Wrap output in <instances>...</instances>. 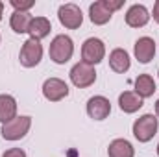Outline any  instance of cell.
I'll return each mask as SVG.
<instances>
[{
  "instance_id": "ffe728a7",
  "label": "cell",
  "mask_w": 159,
  "mask_h": 157,
  "mask_svg": "<svg viewBox=\"0 0 159 157\" xmlns=\"http://www.w3.org/2000/svg\"><path fill=\"white\" fill-rule=\"evenodd\" d=\"M34 0H11V6L15 7V11H28L34 7Z\"/></svg>"
},
{
  "instance_id": "d4e9b609",
  "label": "cell",
  "mask_w": 159,
  "mask_h": 157,
  "mask_svg": "<svg viewBox=\"0 0 159 157\" xmlns=\"http://www.w3.org/2000/svg\"><path fill=\"white\" fill-rule=\"evenodd\" d=\"M156 115L159 117V100H157V104H156Z\"/></svg>"
},
{
  "instance_id": "484cf974",
  "label": "cell",
  "mask_w": 159,
  "mask_h": 157,
  "mask_svg": "<svg viewBox=\"0 0 159 157\" xmlns=\"http://www.w3.org/2000/svg\"><path fill=\"white\" fill-rule=\"evenodd\" d=\"M157 154H159V144H157Z\"/></svg>"
},
{
  "instance_id": "52a82bcc",
  "label": "cell",
  "mask_w": 159,
  "mask_h": 157,
  "mask_svg": "<svg viewBox=\"0 0 159 157\" xmlns=\"http://www.w3.org/2000/svg\"><path fill=\"white\" fill-rule=\"evenodd\" d=\"M57 17H59V22L69 28V30H76L81 26L83 22V15H81V9H80L76 4H63L57 11Z\"/></svg>"
},
{
  "instance_id": "30bf717a",
  "label": "cell",
  "mask_w": 159,
  "mask_h": 157,
  "mask_svg": "<svg viewBox=\"0 0 159 157\" xmlns=\"http://www.w3.org/2000/svg\"><path fill=\"white\" fill-rule=\"evenodd\" d=\"M150 20V13L143 4H133L126 13V24L129 28H143Z\"/></svg>"
},
{
  "instance_id": "44dd1931",
  "label": "cell",
  "mask_w": 159,
  "mask_h": 157,
  "mask_svg": "<svg viewBox=\"0 0 159 157\" xmlns=\"http://www.w3.org/2000/svg\"><path fill=\"white\" fill-rule=\"evenodd\" d=\"M2 157H26V152L20 148H9L2 154Z\"/></svg>"
},
{
  "instance_id": "9a60e30c",
  "label": "cell",
  "mask_w": 159,
  "mask_h": 157,
  "mask_svg": "<svg viewBox=\"0 0 159 157\" xmlns=\"http://www.w3.org/2000/svg\"><path fill=\"white\" fill-rule=\"evenodd\" d=\"M109 67L119 72V74H124L128 69H129V56L126 50L122 48H115L111 54H109Z\"/></svg>"
},
{
  "instance_id": "2e32d148",
  "label": "cell",
  "mask_w": 159,
  "mask_h": 157,
  "mask_svg": "<svg viewBox=\"0 0 159 157\" xmlns=\"http://www.w3.org/2000/svg\"><path fill=\"white\" fill-rule=\"evenodd\" d=\"M50 30H52V24H50L48 19H44V17H35V19H32V24H30V28H28V34H30L32 39L41 41L50 34Z\"/></svg>"
},
{
  "instance_id": "7a4b0ae2",
  "label": "cell",
  "mask_w": 159,
  "mask_h": 157,
  "mask_svg": "<svg viewBox=\"0 0 159 157\" xmlns=\"http://www.w3.org/2000/svg\"><path fill=\"white\" fill-rule=\"evenodd\" d=\"M157 117L154 115H143L133 122V135L139 142H148L154 139V135L157 133Z\"/></svg>"
},
{
  "instance_id": "8fae6325",
  "label": "cell",
  "mask_w": 159,
  "mask_h": 157,
  "mask_svg": "<svg viewBox=\"0 0 159 157\" xmlns=\"http://www.w3.org/2000/svg\"><path fill=\"white\" fill-rule=\"evenodd\" d=\"M135 57L139 63H150L156 56V43L150 37H139L135 41Z\"/></svg>"
},
{
  "instance_id": "277c9868",
  "label": "cell",
  "mask_w": 159,
  "mask_h": 157,
  "mask_svg": "<svg viewBox=\"0 0 159 157\" xmlns=\"http://www.w3.org/2000/svg\"><path fill=\"white\" fill-rule=\"evenodd\" d=\"M41 57H43V46L37 39H30L26 41L20 48V54H19V59H20V65L26 67V69H32L35 65H39Z\"/></svg>"
},
{
  "instance_id": "5b68a950",
  "label": "cell",
  "mask_w": 159,
  "mask_h": 157,
  "mask_svg": "<svg viewBox=\"0 0 159 157\" xmlns=\"http://www.w3.org/2000/svg\"><path fill=\"white\" fill-rule=\"evenodd\" d=\"M70 81L80 87V89H85V87H91L94 81H96V70L93 65H87V63H76L70 70Z\"/></svg>"
},
{
  "instance_id": "9c48e42d",
  "label": "cell",
  "mask_w": 159,
  "mask_h": 157,
  "mask_svg": "<svg viewBox=\"0 0 159 157\" xmlns=\"http://www.w3.org/2000/svg\"><path fill=\"white\" fill-rule=\"evenodd\" d=\"M111 113V104L106 96H93L87 102V115L93 120H106Z\"/></svg>"
},
{
  "instance_id": "cb8c5ba5",
  "label": "cell",
  "mask_w": 159,
  "mask_h": 157,
  "mask_svg": "<svg viewBox=\"0 0 159 157\" xmlns=\"http://www.w3.org/2000/svg\"><path fill=\"white\" fill-rule=\"evenodd\" d=\"M2 15H4V2H0V20H2Z\"/></svg>"
},
{
  "instance_id": "7c38bea8",
  "label": "cell",
  "mask_w": 159,
  "mask_h": 157,
  "mask_svg": "<svg viewBox=\"0 0 159 157\" xmlns=\"http://www.w3.org/2000/svg\"><path fill=\"white\" fill-rule=\"evenodd\" d=\"M89 17H91V22H93V24L102 26V24H106V22L111 20L113 11L107 7L106 0H98V2H94V4H91V7H89Z\"/></svg>"
},
{
  "instance_id": "d6986e66",
  "label": "cell",
  "mask_w": 159,
  "mask_h": 157,
  "mask_svg": "<svg viewBox=\"0 0 159 157\" xmlns=\"http://www.w3.org/2000/svg\"><path fill=\"white\" fill-rule=\"evenodd\" d=\"M156 92V81L150 74H141L135 79V94H139L141 98H148Z\"/></svg>"
},
{
  "instance_id": "6da1fadb",
  "label": "cell",
  "mask_w": 159,
  "mask_h": 157,
  "mask_svg": "<svg viewBox=\"0 0 159 157\" xmlns=\"http://www.w3.org/2000/svg\"><path fill=\"white\" fill-rule=\"evenodd\" d=\"M48 54H50V59L54 63L65 65L74 54V43H72V39L69 35H56L54 41L50 43Z\"/></svg>"
},
{
  "instance_id": "5bb4252c",
  "label": "cell",
  "mask_w": 159,
  "mask_h": 157,
  "mask_svg": "<svg viewBox=\"0 0 159 157\" xmlns=\"http://www.w3.org/2000/svg\"><path fill=\"white\" fill-rule=\"evenodd\" d=\"M119 105L124 113H135L143 107V98L131 91H124L119 96Z\"/></svg>"
},
{
  "instance_id": "3957f363",
  "label": "cell",
  "mask_w": 159,
  "mask_h": 157,
  "mask_svg": "<svg viewBox=\"0 0 159 157\" xmlns=\"http://www.w3.org/2000/svg\"><path fill=\"white\" fill-rule=\"evenodd\" d=\"M30 126H32V118L30 117H15L13 120H9L7 124L2 126L0 133H2V137L6 141H19L28 133Z\"/></svg>"
},
{
  "instance_id": "e0dca14e",
  "label": "cell",
  "mask_w": 159,
  "mask_h": 157,
  "mask_svg": "<svg viewBox=\"0 0 159 157\" xmlns=\"http://www.w3.org/2000/svg\"><path fill=\"white\" fill-rule=\"evenodd\" d=\"M32 15L28 11H13L11 15V20H9V26L15 34H28V28L32 24Z\"/></svg>"
},
{
  "instance_id": "603a6c76",
  "label": "cell",
  "mask_w": 159,
  "mask_h": 157,
  "mask_svg": "<svg viewBox=\"0 0 159 157\" xmlns=\"http://www.w3.org/2000/svg\"><path fill=\"white\" fill-rule=\"evenodd\" d=\"M154 20L159 24V0L154 4Z\"/></svg>"
},
{
  "instance_id": "4fadbf2b",
  "label": "cell",
  "mask_w": 159,
  "mask_h": 157,
  "mask_svg": "<svg viewBox=\"0 0 159 157\" xmlns=\"http://www.w3.org/2000/svg\"><path fill=\"white\" fill-rule=\"evenodd\" d=\"M17 117V100L9 94H0V122L7 124Z\"/></svg>"
},
{
  "instance_id": "7402d4cb",
  "label": "cell",
  "mask_w": 159,
  "mask_h": 157,
  "mask_svg": "<svg viewBox=\"0 0 159 157\" xmlns=\"http://www.w3.org/2000/svg\"><path fill=\"white\" fill-rule=\"evenodd\" d=\"M106 4H107V7H109L111 11H117V9H120V7L124 6L122 0H117V2H113V0H106Z\"/></svg>"
},
{
  "instance_id": "ac0fdd59",
  "label": "cell",
  "mask_w": 159,
  "mask_h": 157,
  "mask_svg": "<svg viewBox=\"0 0 159 157\" xmlns=\"http://www.w3.org/2000/svg\"><path fill=\"white\" fill-rule=\"evenodd\" d=\"M133 146L129 141L126 139H115L109 142V148H107V155L109 157H133Z\"/></svg>"
},
{
  "instance_id": "ba28073f",
  "label": "cell",
  "mask_w": 159,
  "mask_h": 157,
  "mask_svg": "<svg viewBox=\"0 0 159 157\" xmlns=\"http://www.w3.org/2000/svg\"><path fill=\"white\" fill-rule=\"evenodd\" d=\"M43 94L50 102H59L69 94V85L59 78H50L43 85Z\"/></svg>"
},
{
  "instance_id": "8992f818",
  "label": "cell",
  "mask_w": 159,
  "mask_h": 157,
  "mask_svg": "<svg viewBox=\"0 0 159 157\" xmlns=\"http://www.w3.org/2000/svg\"><path fill=\"white\" fill-rule=\"evenodd\" d=\"M104 56H106V46H104V43L100 39L91 37V39H87L83 43V46H81V59H83V63L96 65V63H100L104 59Z\"/></svg>"
}]
</instances>
